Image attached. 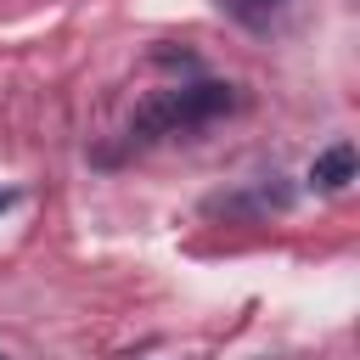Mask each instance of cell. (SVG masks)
<instances>
[{
  "instance_id": "cell-2",
  "label": "cell",
  "mask_w": 360,
  "mask_h": 360,
  "mask_svg": "<svg viewBox=\"0 0 360 360\" xmlns=\"http://www.w3.org/2000/svg\"><path fill=\"white\" fill-rule=\"evenodd\" d=\"M349 180H354V146H349V141L326 146V152L309 163V186H315V191H343Z\"/></svg>"
},
{
  "instance_id": "cell-3",
  "label": "cell",
  "mask_w": 360,
  "mask_h": 360,
  "mask_svg": "<svg viewBox=\"0 0 360 360\" xmlns=\"http://www.w3.org/2000/svg\"><path fill=\"white\" fill-rule=\"evenodd\" d=\"M236 22H248V28H259V22H270L276 11H281V0H219Z\"/></svg>"
},
{
  "instance_id": "cell-5",
  "label": "cell",
  "mask_w": 360,
  "mask_h": 360,
  "mask_svg": "<svg viewBox=\"0 0 360 360\" xmlns=\"http://www.w3.org/2000/svg\"><path fill=\"white\" fill-rule=\"evenodd\" d=\"M0 360H6V354H0Z\"/></svg>"
},
{
  "instance_id": "cell-1",
  "label": "cell",
  "mask_w": 360,
  "mask_h": 360,
  "mask_svg": "<svg viewBox=\"0 0 360 360\" xmlns=\"http://www.w3.org/2000/svg\"><path fill=\"white\" fill-rule=\"evenodd\" d=\"M236 107V90L231 84H214V79H197V84H169V90H152L141 101V112L129 118L124 129V146H146V141H163V135H186L219 112Z\"/></svg>"
},
{
  "instance_id": "cell-4",
  "label": "cell",
  "mask_w": 360,
  "mask_h": 360,
  "mask_svg": "<svg viewBox=\"0 0 360 360\" xmlns=\"http://www.w3.org/2000/svg\"><path fill=\"white\" fill-rule=\"evenodd\" d=\"M17 197H22V191H11V186H6V191H0V214H6V208H17Z\"/></svg>"
}]
</instances>
